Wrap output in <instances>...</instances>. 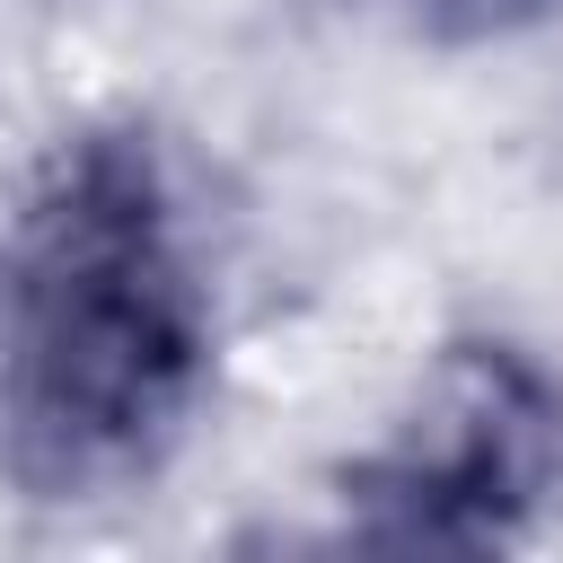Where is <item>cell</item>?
I'll use <instances>...</instances> for the list:
<instances>
[{"label": "cell", "instance_id": "2", "mask_svg": "<svg viewBox=\"0 0 563 563\" xmlns=\"http://www.w3.org/2000/svg\"><path fill=\"white\" fill-rule=\"evenodd\" d=\"M563 493V387L501 334L431 352L396 422L334 475L343 537L369 554H510Z\"/></svg>", "mask_w": 563, "mask_h": 563}, {"label": "cell", "instance_id": "1", "mask_svg": "<svg viewBox=\"0 0 563 563\" xmlns=\"http://www.w3.org/2000/svg\"><path fill=\"white\" fill-rule=\"evenodd\" d=\"M220 308L141 123L62 132L0 220V475L26 501L141 493L194 431Z\"/></svg>", "mask_w": 563, "mask_h": 563}, {"label": "cell", "instance_id": "3", "mask_svg": "<svg viewBox=\"0 0 563 563\" xmlns=\"http://www.w3.org/2000/svg\"><path fill=\"white\" fill-rule=\"evenodd\" d=\"M422 35H440V44H501V35H528V26H545L563 0H396Z\"/></svg>", "mask_w": 563, "mask_h": 563}]
</instances>
